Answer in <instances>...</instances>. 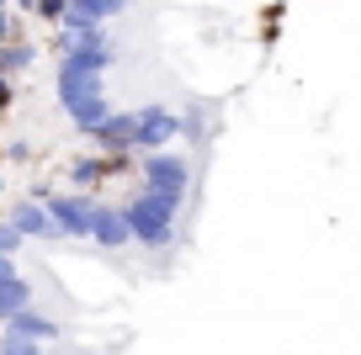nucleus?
I'll return each instance as SVG.
<instances>
[{"label":"nucleus","instance_id":"obj_1","mask_svg":"<svg viewBox=\"0 0 361 355\" xmlns=\"http://www.w3.org/2000/svg\"><path fill=\"white\" fill-rule=\"evenodd\" d=\"M112 43H106V32H85L69 43L64 37V58H59V106L69 111V123L80 127V133H102V123L112 117V106H106L102 96V69L112 64Z\"/></svg>","mask_w":361,"mask_h":355},{"label":"nucleus","instance_id":"obj_2","mask_svg":"<svg viewBox=\"0 0 361 355\" xmlns=\"http://www.w3.org/2000/svg\"><path fill=\"white\" fill-rule=\"evenodd\" d=\"M128 228H133V239L144 249H170L176 244V218H180V201L159 197V191H138L133 201H128Z\"/></svg>","mask_w":361,"mask_h":355},{"label":"nucleus","instance_id":"obj_3","mask_svg":"<svg viewBox=\"0 0 361 355\" xmlns=\"http://www.w3.org/2000/svg\"><path fill=\"white\" fill-rule=\"evenodd\" d=\"M138 175H144V191H159L170 201H186V191H192V165L180 154H170V149L144 154L138 159Z\"/></svg>","mask_w":361,"mask_h":355},{"label":"nucleus","instance_id":"obj_4","mask_svg":"<svg viewBox=\"0 0 361 355\" xmlns=\"http://www.w3.org/2000/svg\"><path fill=\"white\" fill-rule=\"evenodd\" d=\"M48 212H54V223L64 233H75V239H90V233H96V207H102V201H90L85 191H48Z\"/></svg>","mask_w":361,"mask_h":355},{"label":"nucleus","instance_id":"obj_5","mask_svg":"<svg viewBox=\"0 0 361 355\" xmlns=\"http://www.w3.org/2000/svg\"><path fill=\"white\" fill-rule=\"evenodd\" d=\"M180 127H186L180 111H170V106H138V154L165 149L170 138H180Z\"/></svg>","mask_w":361,"mask_h":355},{"label":"nucleus","instance_id":"obj_6","mask_svg":"<svg viewBox=\"0 0 361 355\" xmlns=\"http://www.w3.org/2000/svg\"><path fill=\"white\" fill-rule=\"evenodd\" d=\"M96 144L106 154H138V111H112L96 133Z\"/></svg>","mask_w":361,"mask_h":355},{"label":"nucleus","instance_id":"obj_7","mask_svg":"<svg viewBox=\"0 0 361 355\" xmlns=\"http://www.w3.org/2000/svg\"><path fill=\"white\" fill-rule=\"evenodd\" d=\"M117 170H128V154H85L69 165V186L90 191V186H102L106 175H117Z\"/></svg>","mask_w":361,"mask_h":355},{"label":"nucleus","instance_id":"obj_8","mask_svg":"<svg viewBox=\"0 0 361 355\" xmlns=\"http://www.w3.org/2000/svg\"><path fill=\"white\" fill-rule=\"evenodd\" d=\"M11 223L27 233V239H59V233H64L54 223V212H48V201H37V197L22 201V207H11Z\"/></svg>","mask_w":361,"mask_h":355},{"label":"nucleus","instance_id":"obj_9","mask_svg":"<svg viewBox=\"0 0 361 355\" xmlns=\"http://www.w3.org/2000/svg\"><path fill=\"white\" fill-rule=\"evenodd\" d=\"M96 244L106 249H123L128 239H133V228H128V212L123 207H96V233H90Z\"/></svg>","mask_w":361,"mask_h":355},{"label":"nucleus","instance_id":"obj_10","mask_svg":"<svg viewBox=\"0 0 361 355\" xmlns=\"http://www.w3.org/2000/svg\"><path fill=\"white\" fill-rule=\"evenodd\" d=\"M6 334H16V340H59V318H48V313H37V308H22L11 323H6Z\"/></svg>","mask_w":361,"mask_h":355},{"label":"nucleus","instance_id":"obj_11","mask_svg":"<svg viewBox=\"0 0 361 355\" xmlns=\"http://www.w3.org/2000/svg\"><path fill=\"white\" fill-rule=\"evenodd\" d=\"M22 308H32V281H22V276L0 281V323H11Z\"/></svg>","mask_w":361,"mask_h":355},{"label":"nucleus","instance_id":"obj_12","mask_svg":"<svg viewBox=\"0 0 361 355\" xmlns=\"http://www.w3.org/2000/svg\"><path fill=\"white\" fill-rule=\"evenodd\" d=\"M32 58V43H6L0 48V69H22Z\"/></svg>","mask_w":361,"mask_h":355},{"label":"nucleus","instance_id":"obj_13","mask_svg":"<svg viewBox=\"0 0 361 355\" xmlns=\"http://www.w3.org/2000/svg\"><path fill=\"white\" fill-rule=\"evenodd\" d=\"M0 355H43V344H37V340H16V334H6V340H0Z\"/></svg>","mask_w":361,"mask_h":355},{"label":"nucleus","instance_id":"obj_14","mask_svg":"<svg viewBox=\"0 0 361 355\" xmlns=\"http://www.w3.org/2000/svg\"><path fill=\"white\" fill-rule=\"evenodd\" d=\"M69 6H75V0H37V16H43V22H64Z\"/></svg>","mask_w":361,"mask_h":355},{"label":"nucleus","instance_id":"obj_15","mask_svg":"<svg viewBox=\"0 0 361 355\" xmlns=\"http://www.w3.org/2000/svg\"><path fill=\"white\" fill-rule=\"evenodd\" d=\"M22 239H27V233H22V228H16V223H11V218L0 223V255H11V249H16V244H22Z\"/></svg>","mask_w":361,"mask_h":355},{"label":"nucleus","instance_id":"obj_16","mask_svg":"<svg viewBox=\"0 0 361 355\" xmlns=\"http://www.w3.org/2000/svg\"><path fill=\"white\" fill-rule=\"evenodd\" d=\"M16 276V266H11V255H0V281H11Z\"/></svg>","mask_w":361,"mask_h":355},{"label":"nucleus","instance_id":"obj_17","mask_svg":"<svg viewBox=\"0 0 361 355\" xmlns=\"http://www.w3.org/2000/svg\"><path fill=\"white\" fill-rule=\"evenodd\" d=\"M11 6L16 11H37V0H11Z\"/></svg>","mask_w":361,"mask_h":355},{"label":"nucleus","instance_id":"obj_18","mask_svg":"<svg viewBox=\"0 0 361 355\" xmlns=\"http://www.w3.org/2000/svg\"><path fill=\"white\" fill-rule=\"evenodd\" d=\"M6 11H11V0H0V16H6Z\"/></svg>","mask_w":361,"mask_h":355},{"label":"nucleus","instance_id":"obj_19","mask_svg":"<svg viewBox=\"0 0 361 355\" xmlns=\"http://www.w3.org/2000/svg\"><path fill=\"white\" fill-rule=\"evenodd\" d=\"M123 6H128V0H123Z\"/></svg>","mask_w":361,"mask_h":355}]
</instances>
